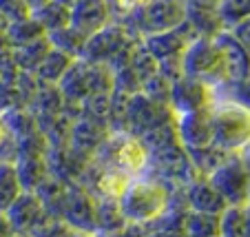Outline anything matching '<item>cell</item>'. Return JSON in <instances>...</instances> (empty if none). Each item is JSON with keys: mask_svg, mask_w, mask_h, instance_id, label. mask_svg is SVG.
<instances>
[{"mask_svg": "<svg viewBox=\"0 0 250 237\" xmlns=\"http://www.w3.org/2000/svg\"><path fill=\"white\" fill-rule=\"evenodd\" d=\"M180 193L182 189H175L173 184L164 182L162 177L144 171L142 175L128 182L126 191L118 199V204L126 224L146 226V224L160 219L175 204Z\"/></svg>", "mask_w": 250, "mask_h": 237, "instance_id": "obj_1", "label": "cell"}, {"mask_svg": "<svg viewBox=\"0 0 250 237\" xmlns=\"http://www.w3.org/2000/svg\"><path fill=\"white\" fill-rule=\"evenodd\" d=\"M212 144H217L230 155H244L250 151V109L241 102L217 95L210 107Z\"/></svg>", "mask_w": 250, "mask_h": 237, "instance_id": "obj_2", "label": "cell"}, {"mask_svg": "<svg viewBox=\"0 0 250 237\" xmlns=\"http://www.w3.org/2000/svg\"><path fill=\"white\" fill-rule=\"evenodd\" d=\"M91 160L100 166H111L131 177H137L148 169V149L133 133L109 131Z\"/></svg>", "mask_w": 250, "mask_h": 237, "instance_id": "obj_3", "label": "cell"}, {"mask_svg": "<svg viewBox=\"0 0 250 237\" xmlns=\"http://www.w3.org/2000/svg\"><path fill=\"white\" fill-rule=\"evenodd\" d=\"M140 43L126 31L122 22H109L106 27H102L100 31L91 33L82 49V60L95 62V65H106L111 69V73L122 69L131 60L133 47Z\"/></svg>", "mask_w": 250, "mask_h": 237, "instance_id": "obj_4", "label": "cell"}, {"mask_svg": "<svg viewBox=\"0 0 250 237\" xmlns=\"http://www.w3.org/2000/svg\"><path fill=\"white\" fill-rule=\"evenodd\" d=\"M58 89L66 102L82 105V100H86L89 95L113 91V73L106 65H95V62L76 58L71 62L69 71L58 82Z\"/></svg>", "mask_w": 250, "mask_h": 237, "instance_id": "obj_5", "label": "cell"}, {"mask_svg": "<svg viewBox=\"0 0 250 237\" xmlns=\"http://www.w3.org/2000/svg\"><path fill=\"white\" fill-rule=\"evenodd\" d=\"M182 69L186 78L210 85L217 91L228 85L224 58L215 38H195L182 56Z\"/></svg>", "mask_w": 250, "mask_h": 237, "instance_id": "obj_6", "label": "cell"}, {"mask_svg": "<svg viewBox=\"0 0 250 237\" xmlns=\"http://www.w3.org/2000/svg\"><path fill=\"white\" fill-rule=\"evenodd\" d=\"M184 0H151L146 7H142L140 11L122 20V24L133 38L142 40L146 36H153V33L175 29L177 24L184 22Z\"/></svg>", "mask_w": 250, "mask_h": 237, "instance_id": "obj_7", "label": "cell"}, {"mask_svg": "<svg viewBox=\"0 0 250 237\" xmlns=\"http://www.w3.org/2000/svg\"><path fill=\"white\" fill-rule=\"evenodd\" d=\"M208 180L228 206H246L250 202L248 166L244 155H230Z\"/></svg>", "mask_w": 250, "mask_h": 237, "instance_id": "obj_8", "label": "cell"}, {"mask_svg": "<svg viewBox=\"0 0 250 237\" xmlns=\"http://www.w3.org/2000/svg\"><path fill=\"white\" fill-rule=\"evenodd\" d=\"M173 118H175V113L170 111L168 105H160V102H153L151 98H146L144 93H135L128 100L126 131L137 135V138H142L144 133L170 122Z\"/></svg>", "mask_w": 250, "mask_h": 237, "instance_id": "obj_9", "label": "cell"}, {"mask_svg": "<svg viewBox=\"0 0 250 237\" xmlns=\"http://www.w3.org/2000/svg\"><path fill=\"white\" fill-rule=\"evenodd\" d=\"M217 89H212L210 85H204L199 80L182 76L180 80H175L170 85V98L168 107L175 115L190 113V111H202L210 109L217 100Z\"/></svg>", "mask_w": 250, "mask_h": 237, "instance_id": "obj_10", "label": "cell"}, {"mask_svg": "<svg viewBox=\"0 0 250 237\" xmlns=\"http://www.w3.org/2000/svg\"><path fill=\"white\" fill-rule=\"evenodd\" d=\"M60 219L76 233L95 235V231H98V226H95V199L78 182L66 186V197Z\"/></svg>", "mask_w": 250, "mask_h": 237, "instance_id": "obj_11", "label": "cell"}, {"mask_svg": "<svg viewBox=\"0 0 250 237\" xmlns=\"http://www.w3.org/2000/svg\"><path fill=\"white\" fill-rule=\"evenodd\" d=\"M5 215H7V219H9L14 233H18V235H29V237H33V233L40 231L49 219H53L51 215L47 213L44 204L40 202V197L33 193V191H22L20 197L7 209Z\"/></svg>", "mask_w": 250, "mask_h": 237, "instance_id": "obj_12", "label": "cell"}, {"mask_svg": "<svg viewBox=\"0 0 250 237\" xmlns=\"http://www.w3.org/2000/svg\"><path fill=\"white\" fill-rule=\"evenodd\" d=\"M195 38H197L195 31L184 20V22L177 24L175 29L160 31V33H153V36L142 38V44L146 47V51L151 53L157 62H162V60H168V58H182L184 51L188 49V44L193 43Z\"/></svg>", "mask_w": 250, "mask_h": 237, "instance_id": "obj_13", "label": "cell"}, {"mask_svg": "<svg viewBox=\"0 0 250 237\" xmlns=\"http://www.w3.org/2000/svg\"><path fill=\"white\" fill-rule=\"evenodd\" d=\"M215 43H217L219 51H222L224 58V66H226V78H228V85H239L241 80L250 76V51L239 43V40L232 36L228 29L219 31L215 36ZM224 86V89H226Z\"/></svg>", "mask_w": 250, "mask_h": 237, "instance_id": "obj_14", "label": "cell"}, {"mask_svg": "<svg viewBox=\"0 0 250 237\" xmlns=\"http://www.w3.org/2000/svg\"><path fill=\"white\" fill-rule=\"evenodd\" d=\"M175 129H177V138H180L184 149H197L212 144L210 109L175 115Z\"/></svg>", "mask_w": 250, "mask_h": 237, "instance_id": "obj_15", "label": "cell"}, {"mask_svg": "<svg viewBox=\"0 0 250 237\" xmlns=\"http://www.w3.org/2000/svg\"><path fill=\"white\" fill-rule=\"evenodd\" d=\"M182 199L186 204V211H197V213H212L219 215L226 209V202L219 195V191L210 184L208 177L195 175L188 184L182 189Z\"/></svg>", "mask_w": 250, "mask_h": 237, "instance_id": "obj_16", "label": "cell"}, {"mask_svg": "<svg viewBox=\"0 0 250 237\" xmlns=\"http://www.w3.org/2000/svg\"><path fill=\"white\" fill-rule=\"evenodd\" d=\"M109 133V127L102 122H95L91 118H84L80 115L78 120H73L69 131V144L66 147L73 153H78L84 160H91V155L95 153V149L102 144V140L106 138Z\"/></svg>", "mask_w": 250, "mask_h": 237, "instance_id": "obj_17", "label": "cell"}, {"mask_svg": "<svg viewBox=\"0 0 250 237\" xmlns=\"http://www.w3.org/2000/svg\"><path fill=\"white\" fill-rule=\"evenodd\" d=\"M109 22H113V18L106 0H78L71 7V27L86 38Z\"/></svg>", "mask_w": 250, "mask_h": 237, "instance_id": "obj_18", "label": "cell"}, {"mask_svg": "<svg viewBox=\"0 0 250 237\" xmlns=\"http://www.w3.org/2000/svg\"><path fill=\"white\" fill-rule=\"evenodd\" d=\"M22 191H36L49 177L47 153L40 151H20L14 160Z\"/></svg>", "mask_w": 250, "mask_h": 237, "instance_id": "obj_19", "label": "cell"}, {"mask_svg": "<svg viewBox=\"0 0 250 237\" xmlns=\"http://www.w3.org/2000/svg\"><path fill=\"white\" fill-rule=\"evenodd\" d=\"M186 153H188V160L195 169V175H199V177H210L212 173L217 171L219 166L230 157V153H226L224 149H219L217 144L186 149Z\"/></svg>", "mask_w": 250, "mask_h": 237, "instance_id": "obj_20", "label": "cell"}, {"mask_svg": "<svg viewBox=\"0 0 250 237\" xmlns=\"http://www.w3.org/2000/svg\"><path fill=\"white\" fill-rule=\"evenodd\" d=\"M51 44H49L47 36L33 40V43L20 44V47H11V58H14V65L18 71H27L33 73L38 69V65L44 60V56L49 53Z\"/></svg>", "mask_w": 250, "mask_h": 237, "instance_id": "obj_21", "label": "cell"}, {"mask_svg": "<svg viewBox=\"0 0 250 237\" xmlns=\"http://www.w3.org/2000/svg\"><path fill=\"white\" fill-rule=\"evenodd\" d=\"M73 60H76V58H71V56H66V53L51 47L49 53L44 56V60L38 65V69L33 71V76H36L38 82H42V85H58V82L62 80V76L69 71V66Z\"/></svg>", "mask_w": 250, "mask_h": 237, "instance_id": "obj_22", "label": "cell"}, {"mask_svg": "<svg viewBox=\"0 0 250 237\" xmlns=\"http://www.w3.org/2000/svg\"><path fill=\"white\" fill-rule=\"evenodd\" d=\"M95 199V235L98 233H115L122 231L126 226L122 211H120L118 199H104V197H93Z\"/></svg>", "mask_w": 250, "mask_h": 237, "instance_id": "obj_23", "label": "cell"}, {"mask_svg": "<svg viewBox=\"0 0 250 237\" xmlns=\"http://www.w3.org/2000/svg\"><path fill=\"white\" fill-rule=\"evenodd\" d=\"M20 193H22V184H20L16 164L0 162V213H7V209L20 197Z\"/></svg>", "mask_w": 250, "mask_h": 237, "instance_id": "obj_24", "label": "cell"}, {"mask_svg": "<svg viewBox=\"0 0 250 237\" xmlns=\"http://www.w3.org/2000/svg\"><path fill=\"white\" fill-rule=\"evenodd\" d=\"M184 235L186 237H219V215L186 211Z\"/></svg>", "mask_w": 250, "mask_h": 237, "instance_id": "obj_25", "label": "cell"}, {"mask_svg": "<svg viewBox=\"0 0 250 237\" xmlns=\"http://www.w3.org/2000/svg\"><path fill=\"white\" fill-rule=\"evenodd\" d=\"M47 40L58 51L66 53V56H71V58H80L82 49H84V43H86V36H82L80 31H76V29L69 24V27H64V29L47 33Z\"/></svg>", "mask_w": 250, "mask_h": 237, "instance_id": "obj_26", "label": "cell"}, {"mask_svg": "<svg viewBox=\"0 0 250 237\" xmlns=\"http://www.w3.org/2000/svg\"><path fill=\"white\" fill-rule=\"evenodd\" d=\"M31 16L38 20V24L44 29V33L58 31V29H64L71 24V9L60 5L58 0H51L49 5H44L42 9H38Z\"/></svg>", "mask_w": 250, "mask_h": 237, "instance_id": "obj_27", "label": "cell"}, {"mask_svg": "<svg viewBox=\"0 0 250 237\" xmlns=\"http://www.w3.org/2000/svg\"><path fill=\"white\" fill-rule=\"evenodd\" d=\"M186 22L195 31L197 38H215L219 31H224V24L219 20L217 11H202V9H186Z\"/></svg>", "mask_w": 250, "mask_h": 237, "instance_id": "obj_28", "label": "cell"}, {"mask_svg": "<svg viewBox=\"0 0 250 237\" xmlns=\"http://www.w3.org/2000/svg\"><path fill=\"white\" fill-rule=\"evenodd\" d=\"M0 115H2L7 129L11 131V135H14L16 140H22V138H27V135H31V133L40 131L38 122H36L33 113L27 109V107H16V109H9Z\"/></svg>", "mask_w": 250, "mask_h": 237, "instance_id": "obj_29", "label": "cell"}, {"mask_svg": "<svg viewBox=\"0 0 250 237\" xmlns=\"http://www.w3.org/2000/svg\"><path fill=\"white\" fill-rule=\"evenodd\" d=\"M42 36H47V33H44V29L40 27L38 20L33 18V16H29V18H24V20H16V22H11L9 29H7V33H5L9 47H20V44L33 43V40L42 38Z\"/></svg>", "mask_w": 250, "mask_h": 237, "instance_id": "obj_30", "label": "cell"}, {"mask_svg": "<svg viewBox=\"0 0 250 237\" xmlns=\"http://www.w3.org/2000/svg\"><path fill=\"white\" fill-rule=\"evenodd\" d=\"M219 237H246V206H226L219 213Z\"/></svg>", "mask_w": 250, "mask_h": 237, "instance_id": "obj_31", "label": "cell"}, {"mask_svg": "<svg viewBox=\"0 0 250 237\" xmlns=\"http://www.w3.org/2000/svg\"><path fill=\"white\" fill-rule=\"evenodd\" d=\"M128 66L133 69V73L137 76V80H140L142 85H144V82H146L151 76H155V73L160 71V65H157V60L146 51V47L142 44V40L135 44V47H133Z\"/></svg>", "mask_w": 250, "mask_h": 237, "instance_id": "obj_32", "label": "cell"}, {"mask_svg": "<svg viewBox=\"0 0 250 237\" xmlns=\"http://www.w3.org/2000/svg\"><path fill=\"white\" fill-rule=\"evenodd\" d=\"M217 16L224 29L230 31L235 24H239L250 16V0H222L217 7Z\"/></svg>", "mask_w": 250, "mask_h": 237, "instance_id": "obj_33", "label": "cell"}, {"mask_svg": "<svg viewBox=\"0 0 250 237\" xmlns=\"http://www.w3.org/2000/svg\"><path fill=\"white\" fill-rule=\"evenodd\" d=\"M140 93H144L146 98H151L153 102H160V105H168V98H170V82L162 76L160 71L155 76H151L144 85H142Z\"/></svg>", "mask_w": 250, "mask_h": 237, "instance_id": "obj_34", "label": "cell"}, {"mask_svg": "<svg viewBox=\"0 0 250 237\" xmlns=\"http://www.w3.org/2000/svg\"><path fill=\"white\" fill-rule=\"evenodd\" d=\"M111 9V18L115 22H122L128 16H133L135 11H140L142 7H146L151 0H106Z\"/></svg>", "mask_w": 250, "mask_h": 237, "instance_id": "obj_35", "label": "cell"}, {"mask_svg": "<svg viewBox=\"0 0 250 237\" xmlns=\"http://www.w3.org/2000/svg\"><path fill=\"white\" fill-rule=\"evenodd\" d=\"M16 153H18V142L7 129L5 120L0 115V162H14Z\"/></svg>", "mask_w": 250, "mask_h": 237, "instance_id": "obj_36", "label": "cell"}, {"mask_svg": "<svg viewBox=\"0 0 250 237\" xmlns=\"http://www.w3.org/2000/svg\"><path fill=\"white\" fill-rule=\"evenodd\" d=\"M0 11L5 14V18L9 22H16V20H24L31 16L29 7L24 5V0H0Z\"/></svg>", "mask_w": 250, "mask_h": 237, "instance_id": "obj_37", "label": "cell"}, {"mask_svg": "<svg viewBox=\"0 0 250 237\" xmlns=\"http://www.w3.org/2000/svg\"><path fill=\"white\" fill-rule=\"evenodd\" d=\"M73 235H76V231L66 226L62 219H49L40 231L33 233V237H73Z\"/></svg>", "mask_w": 250, "mask_h": 237, "instance_id": "obj_38", "label": "cell"}, {"mask_svg": "<svg viewBox=\"0 0 250 237\" xmlns=\"http://www.w3.org/2000/svg\"><path fill=\"white\" fill-rule=\"evenodd\" d=\"M219 95H228V98L237 100V102H241L244 107H248L250 109V76L246 78V80H241L239 85H232V86H226V89L217 91Z\"/></svg>", "mask_w": 250, "mask_h": 237, "instance_id": "obj_39", "label": "cell"}, {"mask_svg": "<svg viewBox=\"0 0 250 237\" xmlns=\"http://www.w3.org/2000/svg\"><path fill=\"white\" fill-rule=\"evenodd\" d=\"M230 33L250 51V16H248L246 20H241L239 24H235V27L230 29Z\"/></svg>", "mask_w": 250, "mask_h": 237, "instance_id": "obj_40", "label": "cell"}, {"mask_svg": "<svg viewBox=\"0 0 250 237\" xmlns=\"http://www.w3.org/2000/svg\"><path fill=\"white\" fill-rule=\"evenodd\" d=\"M222 0H184L186 9H202V11H217Z\"/></svg>", "mask_w": 250, "mask_h": 237, "instance_id": "obj_41", "label": "cell"}, {"mask_svg": "<svg viewBox=\"0 0 250 237\" xmlns=\"http://www.w3.org/2000/svg\"><path fill=\"white\" fill-rule=\"evenodd\" d=\"M14 235V228H11L9 219L5 213H0V237H11Z\"/></svg>", "mask_w": 250, "mask_h": 237, "instance_id": "obj_42", "label": "cell"}, {"mask_svg": "<svg viewBox=\"0 0 250 237\" xmlns=\"http://www.w3.org/2000/svg\"><path fill=\"white\" fill-rule=\"evenodd\" d=\"M49 2H51V0H24V5L29 7V11H31V14H36V11L42 9L44 5H49Z\"/></svg>", "mask_w": 250, "mask_h": 237, "instance_id": "obj_43", "label": "cell"}, {"mask_svg": "<svg viewBox=\"0 0 250 237\" xmlns=\"http://www.w3.org/2000/svg\"><path fill=\"white\" fill-rule=\"evenodd\" d=\"M9 20L5 18V14H2V11H0V36H5L7 33V29H9Z\"/></svg>", "mask_w": 250, "mask_h": 237, "instance_id": "obj_44", "label": "cell"}, {"mask_svg": "<svg viewBox=\"0 0 250 237\" xmlns=\"http://www.w3.org/2000/svg\"><path fill=\"white\" fill-rule=\"evenodd\" d=\"M246 237H250V202L246 204Z\"/></svg>", "mask_w": 250, "mask_h": 237, "instance_id": "obj_45", "label": "cell"}, {"mask_svg": "<svg viewBox=\"0 0 250 237\" xmlns=\"http://www.w3.org/2000/svg\"><path fill=\"white\" fill-rule=\"evenodd\" d=\"M244 160H246V166H248V186H250V151L244 153Z\"/></svg>", "mask_w": 250, "mask_h": 237, "instance_id": "obj_46", "label": "cell"}, {"mask_svg": "<svg viewBox=\"0 0 250 237\" xmlns=\"http://www.w3.org/2000/svg\"><path fill=\"white\" fill-rule=\"evenodd\" d=\"M58 2H60V5H64V7H69V9H71V7L76 5L78 0H58Z\"/></svg>", "mask_w": 250, "mask_h": 237, "instance_id": "obj_47", "label": "cell"}, {"mask_svg": "<svg viewBox=\"0 0 250 237\" xmlns=\"http://www.w3.org/2000/svg\"><path fill=\"white\" fill-rule=\"evenodd\" d=\"M73 237H93V235H84V233H76Z\"/></svg>", "mask_w": 250, "mask_h": 237, "instance_id": "obj_48", "label": "cell"}, {"mask_svg": "<svg viewBox=\"0 0 250 237\" xmlns=\"http://www.w3.org/2000/svg\"><path fill=\"white\" fill-rule=\"evenodd\" d=\"M11 237H29V235H18V233H14V235H11Z\"/></svg>", "mask_w": 250, "mask_h": 237, "instance_id": "obj_49", "label": "cell"}]
</instances>
